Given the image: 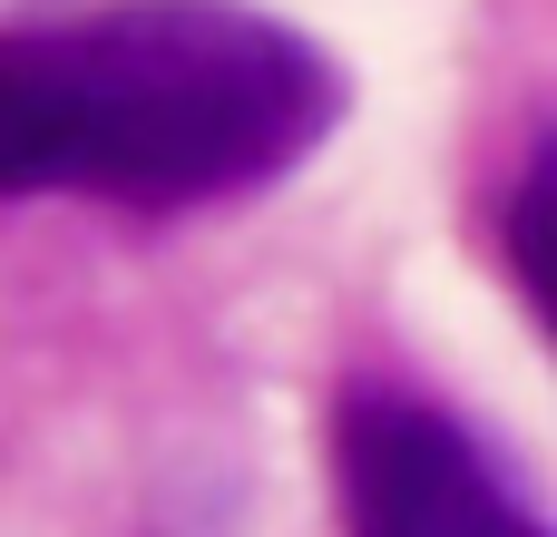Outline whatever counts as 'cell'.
<instances>
[{
	"instance_id": "6da1fadb",
	"label": "cell",
	"mask_w": 557,
	"mask_h": 537,
	"mask_svg": "<svg viewBox=\"0 0 557 537\" xmlns=\"http://www.w3.org/2000/svg\"><path fill=\"white\" fill-rule=\"evenodd\" d=\"M352 108L323 39L245 0H117L0 29V196L196 215L284 186Z\"/></svg>"
},
{
	"instance_id": "7a4b0ae2",
	"label": "cell",
	"mask_w": 557,
	"mask_h": 537,
	"mask_svg": "<svg viewBox=\"0 0 557 537\" xmlns=\"http://www.w3.org/2000/svg\"><path fill=\"white\" fill-rule=\"evenodd\" d=\"M333 489L352 537H548L509 450L411 382H343Z\"/></svg>"
},
{
	"instance_id": "3957f363",
	"label": "cell",
	"mask_w": 557,
	"mask_h": 537,
	"mask_svg": "<svg viewBox=\"0 0 557 537\" xmlns=\"http://www.w3.org/2000/svg\"><path fill=\"white\" fill-rule=\"evenodd\" d=\"M548 137L529 147V166H519V186H509V264H519V284H529V303L548 313Z\"/></svg>"
}]
</instances>
